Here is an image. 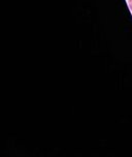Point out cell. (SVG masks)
I'll return each mask as SVG.
<instances>
[{
    "label": "cell",
    "instance_id": "6da1fadb",
    "mask_svg": "<svg viewBox=\"0 0 132 157\" xmlns=\"http://www.w3.org/2000/svg\"><path fill=\"white\" fill-rule=\"evenodd\" d=\"M128 4H129V7H130V10H131V12H132V0H129Z\"/></svg>",
    "mask_w": 132,
    "mask_h": 157
}]
</instances>
